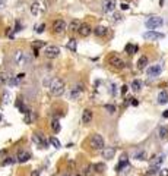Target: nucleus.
I'll return each instance as SVG.
<instances>
[{
  "mask_svg": "<svg viewBox=\"0 0 168 176\" xmlns=\"http://www.w3.org/2000/svg\"><path fill=\"white\" fill-rule=\"evenodd\" d=\"M48 88H50V92L53 95L59 97V95H62V94L65 92L66 85H65V81H63V79H60V78H53Z\"/></svg>",
  "mask_w": 168,
  "mask_h": 176,
  "instance_id": "1",
  "label": "nucleus"
},
{
  "mask_svg": "<svg viewBox=\"0 0 168 176\" xmlns=\"http://www.w3.org/2000/svg\"><path fill=\"white\" fill-rule=\"evenodd\" d=\"M108 65L113 68V69H123L124 66H126V63H124V60L120 57V56H117V54H111L110 57H108Z\"/></svg>",
  "mask_w": 168,
  "mask_h": 176,
  "instance_id": "2",
  "label": "nucleus"
},
{
  "mask_svg": "<svg viewBox=\"0 0 168 176\" xmlns=\"http://www.w3.org/2000/svg\"><path fill=\"white\" fill-rule=\"evenodd\" d=\"M145 25H146V28H149V31H153L155 28H159L164 25V19L159 16H151L149 19H146Z\"/></svg>",
  "mask_w": 168,
  "mask_h": 176,
  "instance_id": "3",
  "label": "nucleus"
},
{
  "mask_svg": "<svg viewBox=\"0 0 168 176\" xmlns=\"http://www.w3.org/2000/svg\"><path fill=\"white\" fill-rule=\"evenodd\" d=\"M91 147L94 148V150H104L105 148V141L104 138L98 135V134H95V135H92V138H91Z\"/></svg>",
  "mask_w": 168,
  "mask_h": 176,
  "instance_id": "4",
  "label": "nucleus"
},
{
  "mask_svg": "<svg viewBox=\"0 0 168 176\" xmlns=\"http://www.w3.org/2000/svg\"><path fill=\"white\" fill-rule=\"evenodd\" d=\"M28 60H29V57H28V54H26L25 52L19 50V52L15 53V62H16V65H19V66H25V65L28 63Z\"/></svg>",
  "mask_w": 168,
  "mask_h": 176,
  "instance_id": "5",
  "label": "nucleus"
},
{
  "mask_svg": "<svg viewBox=\"0 0 168 176\" xmlns=\"http://www.w3.org/2000/svg\"><path fill=\"white\" fill-rule=\"evenodd\" d=\"M44 54H45L48 59H56V57L60 54V47H57V46H48V47H45Z\"/></svg>",
  "mask_w": 168,
  "mask_h": 176,
  "instance_id": "6",
  "label": "nucleus"
},
{
  "mask_svg": "<svg viewBox=\"0 0 168 176\" xmlns=\"http://www.w3.org/2000/svg\"><path fill=\"white\" fill-rule=\"evenodd\" d=\"M32 141L34 142H37L40 147H44V148H47L48 144H50V141H47L45 138H44V135H41V134H38V132L32 135Z\"/></svg>",
  "mask_w": 168,
  "mask_h": 176,
  "instance_id": "7",
  "label": "nucleus"
},
{
  "mask_svg": "<svg viewBox=\"0 0 168 176\" xmlns=\"http://www.w3.org/2000/svg\"><path fill=\"white\" fill-rule=\"evenodd\" d=\"M66 28H67V25L63 19H57V21L53 24V30H54V33H57V34H62Z\"/></svg>",
  "mask_w": 168,
  "mask_h": 176,
  "instance_id": "8",
  "label": "nucleus"
},
{
  "mask_svg": "<svg viewBox=\"0 0 168 176\" xmlns=\"http://www.w3.org/2000/svg\"><path fill=\"white\" fill-rule=\"evenodd\" d=\"M114 9H116V0H104V3H102V10H104L105 13L113 12Z\"/></svg>",
  "mask_w": 168,
  "mask_h": 176,
  "instance_id": "9",
  "label": "nucleus"
},
{
  "mask_svg": "<svg viewBox=\"0 0 168 176\" xmlns=\"http://www.w3.org/2000/svg\"><path fill=\"white\" fill-rule=\"evenodd\" d=\"M92 31H94V30L91 28V25H89V24H82L78 33H79V35H81V37H88V35L91 34Z\"/></svg>",
  "mask_w": 168,
  "mask_h": 176,
  "instance_id": "10",
  "label": "nucleus"
},
{
  "mask_svg": "<svg viewBox=\"0 0 168 176\" xmlns=\"http://www.w3.org/2000/svg\"><path fill=\"white\" fill-rule=\"evenodd\" d=\"M82 91H84V84H78V85H75V88H73L72 92H70V98H72V100L78 98V97L82 94Z\"/></svg>",
  "mask_w": 168,
  "mask_h": 176,
  "instance_id": "11",
  "label": "nucleus"
},
{
  "mask_svg": "<svg viewBox=\"0 0 168 176\" xmlns=\"http://www.w3.org/2000/svg\"><path fill=\"white\" fill-rule=\"evenodd\" d=\"M143 38H146V40H159V38H164V34L155 33V31H146L143 34Z\"/></svg>",
  "mask_w": 168,
  "mask_h": 176,
  "instance_id": "12",
  "label": "nucleus"
},
{
  "mask_svg": "<svg viewBox=\"0 0 168 176\" xmlns=\"http://www.w3.org/2000/svg\"><path fill=\"white\" fill-rule=\"evenodd\" d=\"M114 154H116V148H114V147H107V148L102 150V157L107 158V160L113 158L114 157Z\"/></svg>",
  "mask_w": 168,
  "mask_h": 176,
  "instance_id": "13",
  "label": "nucleus"
},
{
  "mask_svg": "<svg viewBox=\"0 0 168 176\" xmlns=\"http://www.w3.org/2000/svg\"><path fill=\"white\" fill-rule=\"evenodd\" d=\"M81 25H82V22H79L78 19H73V21L67 25V30H69L70 33H76V31H79Z\"/></svg>",
  "mask_w": 168,
  "mask_h": 176,
  "instance_id": "14",
  "label": "nucleus"
},
{
  "mask_svg": "<svg viewBox=\"0 0 168 176\" xmlns=\"http://www.w3.org/2000/svg\"><path fill=\"white\" fill-rule=\"evenodd\" d=\"M161 70H162V66H161V65H153V66H151V68L148 69V75H149V76H158V75L161 73Z\"/></svg>",
  "mask_w": 168,
  "mask_h": 176,
  "instance_id": "15",
  "label": "nucleus"
},
{
  "mask_svg": "<svg viewBox=\"0 0 168 176\" xmlns=\"http://www.w3.org/2000/svg\"><path fill=\"white\" fill-rule=\"evenodd\" d=\"M164 158H165V156H164V154H158V156H155V157L152 158L151 166H155V167H159V166L162 164Z\"/></svg>",
  "mask_w": 168,
  "mask_h": 176,
  "instance_id": "16",
  "label": "nucleus"
},
{
  "mask_svg": "<svg viewBox=\"0 0 168 176\" xmlns=\"http://www.w3.org/2000/svg\"><path fill=\"white\" fill-rule=\"evenodd\" d=\"M29 158H31V154H29L28 151H21V153L18 154L16 161H19V163H25V161H28Z\"/></svg>",
  "mask_w": 168,
  "mask_h": 176,
  "instance_id": "17",
  "label": "nucleus"
},
{
  "mask_svg": "<svg viewBox=\"0 0 168 176\" xmlns=\"http://www.w3.org/2000/svg\"><path fill=\"white\" fill-rule=\"evenodd\" d=\"M92 121V112L89 109H85L84 113H82V122L84 123H91Z\"/></svg>",
  "mask_w": 168,
  "mask_h": 176,
  "instance_id": "18",
  "label": "nucleus"
},
{
  "mask_svg": "<svg viewBox=\"0 0 168 176\" xmlns=\"http://www.w3.org/2000/svg\"><path fill=\"white\" fill-rule=\"evenodd\" d=\"M108 33V30L105 28V27H102V25H98L95 30H94V34L97 35V37H105Z\"/></svg>",
  "mask_w": 168,
  "mask_h": 176,
  "instance_id": "19",
  "label": "nucleus"
},
{
  "mask_svg": "<svg viewBox=\"0 0 168 176\" xmlns=\"http://www.w3.org/2000/svg\"><path fill=\"white\" fill-rule=\"evenodd\" d=\"M158 137L161 140H167L168 138V126H159L158 129Z\"/></svg>",
  "mask_w": 168,
  "mask_h": 176,
  "instance_id": "20",
  "label": "nucleus"
},
{
  "mask_svg": "<svg viewBox=\"0 0 168 176\" xmlns=\"http://www.w3.org/2000/svg\"><path fill=\"white\" fill-rule=\"evenodd\" d=\"M9 78H10V73H7V72H0V87H3L4 84H7Z\"/></svg>",
  "mask_w": 168,
  "mask_h": 176,
  "instance_id": "21",
  "label": "nucleus"
},
{
  "mask_svg": "<svg viewBox=\"0 0 168 176\" xmlns=\"http://www.w3.org/2000/svg\"><path fill=\"white\" fill-rule=\"evenodd\" d=\"M158 103L159 104H165L168 103V94L165 91H161L159 94H158Z\"/></svg>",
  "mask_w": 168,
  "mask_h": 176,
  "instance_id": "22",
  "label": "nucleus"
},
{
  "mask_svg": "<svg viewBox=\"0 0 168 176\" xmlns=\"http://www.w3.org/2000/svg\"><path fill=\"white\" fill-rule=\"evenodd\" d=\"M127 164H129V160H127V157H126V156H123V157H121V160H120V163L117 164V167H116V170H117V172H121V169H123V167H126Z\"/></svg>",
  "mask_w": 168,
  "mask_h": 176,
  "instance_id": "23",
  "label": "nucleus"
},
{
  "mask_svg": "<svg viewBox=\"0 0 168 176\" xmlns=\"http://www.w3.org/2000/svg\"><path fill=\"white\" fill-rule=\"evenodd\" d=\"M148 65V57L146 56H140V59L137 60V68L139 69H145Z\"/></svg>",
  "mask_w": 168,
  "mask_h": 176,
  "instance_id": "24",
  "label": "nucleus"
},
{
  "mask_svg": "<svg viewBox=\"0 0 168 176\" xmlns=\"http://www.w3.org/2000/svg\"><path fill=\"white\" fill-rule=\"evenodd\" d=\"M66 47L70 52H76V40H75V38H70V40L67 41Z\"/></svg>",
  "mask_w": 168,
  "mask_h": 176,
  "instance_id": "25",
  "label": "nucleus"
},
{
  "mask_svg": "<svg viewBox=\"0 0 168 176\" xmlns=\"http://www.w3.org/2000/svg\"><path fill=\"white\" fill-rule=\"evenodd\" d=\"M140 88H142V81H140V79H133V82H132V89H133V91H140Z\"/></svg>",
  "mask_w": 168,
  "mask_h": 176,
  "instance_id": "26",
  "label": "nucleus"
},
{
  "mask_svg": "<svg viewBox=\"0 0 168 176\" xmlns=\"http://www.w3.org/2000/svg\"><path fill=\"white\" fill-rule=\"evenodd\" d=\"M137 50H139L137 46H133V44H127V46H126V52L129 53V54H134Z\"/></svg>",
  "mask_w": 168,
  "mask_h": 176,
  "instance_id": "27",
  "label": "nucleus"
},
{
  "mask_svg": "<svg viewBox=\"0 0 168 176\" xmlns=\"http://www.w3.org/2000/svg\"><path fill=\"white\" fill-rule=\"evenodd\" d=\"M50 144L51 145H53V147H54V148H60V147H62V144H60V141L57 140V138H56V137H51L50 140Z\"/></svg>",
  "mask_w": 168,
  "mask_h": 176,
  "instance_id": "28",
  "label": "nucleus"
},
{
  "mask_svg": "<svg viewBox=\"0 0 168 176\" xmlns=\"http://www.w3.org/2000/svg\"><path fill=\"white\" fill-rule=\"evenodd\" d=\"M51 129H53L54 132H59V131H60V122H59L57 119L51 121Z\"/></svg>",
  "mask_w": 168,
  "mask_h": 176,
  "instance_id": "29",
  "label": "nucleus"
},
{
  "mask_svg": "<svg viewBox=\"0 0 168 176\" xmlns=\"http://www.w3.org/2000/svg\"><path fill=\"white\" fill-rule=\"evenodd\" d=\"M95 166V172H98V173H102L104 170H105V164L104 163H97V164H94Z\"/></svg>",
  "mask_w": 168,
  "mask_h": 176,
  "instance_id": "30",
  "label": "nucleus"
},
{
  "mask_svg": "<svg viewBox=\"0 0 168 176\" xmlns=\"http://www.w3.org/2000/svg\"><path fill=\"white\" fill-rule=\"evenodd\" d=\"M35 119V115H32V112H29V113H26V116H25V123H31Z\"/></svg>",
  "mask_w": 168,
  "mask_h": 176,
  "instance_id": "31",
  "label": "nucleus"
},
{
  "mask_svg": "<svg viewBox=\"0 0 168 176\" xmlns=\"http://www.w3.org/2000/svg\"><path fill=\"white\" fill-rule=\"evenodd\" d=\"M134 158L136 160H146V153L145 151H139V153H136Z\"/></svg>",
  "mask_w": 168,
  "mask_h": 176,
  "instance_id": "32",
  "label": "nucleus"
},
{
  "mask_svg": "<svg viewBox=\"0 0 168 176\" xmlns=\"http://www.w3.org/2000/svg\"><path fill=\"white\" fill-rule=\"evenodd\" d=\"M94 172H95V166H88V167L85 169V175L86 176H91Z\"/></svg>",
  "mask_w": 168,
  "mask_h": 176,
  "instance_id": "33",
  "label": "nucleus"
},
{
  "mask_svg": "<svg viewBox=\"0 0 168 176\" xmlns=\"http://www.w3.org/2000/svg\"><path fill=\"white\" fill-rule=\"evenodd\" d=\"M15 161H16V160H15L13 157H6L4 160H3V166H7V164H13Z\"/></svg>",
  "mask_w": 168,
  "mask_h": 176,
  "instance_id": "34",
  "label": "nucleus"
},
{
  "mask_svg": "<svg viewBox=\"0 0 168 176\" xmlns=\"http://www.w3.org/2000/svg\"><path fill=\"white\" fill-rule=\"evenodd\" d=\"M104 109H105L108 113H114V112H116V106H113V104H105Z\"/></svg>",
  "mask_w": 168,
  "mask_h": 176,
  "instance_id": "35",
  "label": "nucleus"
},
{
  "mask_svg": "<svg viewBox=\"0 0 168 176\" xmlns=\"http://www.w3.org/2000/svg\"><path fill=\"white\" fill-rule=\"evenodd\" d=\"M38 6H40L38 1H35L32 6H31V12H32V15H37V13H38Z\"/></svg>",
  "mask_w": 168,
  "mask_h": 176,
  "instance_id": "36",
  "label": "nucleus"
},
{
  "mask_svg": "<svg viewBox=\"0 0 168 176\" xmlns=\"http://www.w3.org/2000/svg\"><path fill=\"white\" fill-rule=\"evenodd\" d=\"M158 170H159V167H155V166H151V167H149V170H148V175H149V176H151V175H155V173H156Z\"/></svg>",
  "mask_w": 168,
  "mask_h": 176,
  "instance_id": "37",
  "label": "nucleus"
},
{
  "mask_svg": "<svg viewBox=\"0 0 168 176\" xmlns=\"http://www.w3.org/2000/svg\"><path fill=\"white\" fill-rule=\"evenodd\" d=\"M44 30H45V24H41V25H38L37 33H38V34H41V33H44Z\"/></svg>",
  "mask_w": 168,
  "mask_h": 176,
  "instance_id": "38",
  "label": "nucleus"
},
{
  "mask_svg": "<svg viewBox=\"0 0 168 176\" xmlns=\"http://www.w3.org/2000/svg\"><path fill=\"white\" fill-rule=\"evenodd\" d=\"M25 78V73H18L16 75V81H18V84H21V81Z\"/></svg>",
  "mask_w": 168,
  "mask_h": 176,
  "instance_id": "39",
  "label": "nucleus"
},
{
  "mask_svg": "<svg viewBox=\"0 0 168 176\" xmlns=\"http://www.w3.org/2000/svg\"><path fill=\"white\" fill-rule=\"evenodd\" d=\"M110 92H111V94H116V92H117V89H116V84H111V85H110Z\"/></svg>",
  "mask_w": 168,
  "mask_h": 176,
  "instance_id": "40",
  "label": "nucleus"
},
{
  "mask_svg": "<svg viewBox=\"0 0 168 176\" xmlns=\"http://www.w3.org/2000/svg\"><path fill=\"white\" fill-rule=\"evenodd\" d=\"M7 98H9V92L6 91V92L3 94V104H6V103H7Z\"/></svg>",
  "mask_w": 168,
  "mask_h": 176,
  "instance_id": "41",
  "label": "nucleus"
},
{
  "mask_svg": "<svg viewBox=\"0 0 168 176\" xmlns=\"http://www.w3.org/2000/svg\"><path fill=\"white\" fill-rule=\"evenodd\" d=\"M159 176H168V169H161L159 170Z\"/></svg>",
  "mask_w": 168,
  "mask_h": 176,
  "instance_id": "42",
  "label": "nucleus"
},
{
  "mask_svg": "<svg viewBox=\"0 0 168 176\" xmlns=\"http://www.w3.org/2000/svg\"><path fill=\"white\" fill-rule=\"evenodd\" d=\"M121 9H123V10H127V9H129V4H127V3H121Z\"/></svg>",
  "mask_w": 168,
  "mask_h": 176,
  "instance_id": "43",
  "label": "nucleus"
},
{
  "mask_svg": "<svg viewBox=\"0 0 168 176\" xmlns=\"http://www.w3.org/2000/svg\"><path fill=\"white\" fill-rule=\"evenodd\" d=\"M127 85H123V87H121V94H126V92H127Z\"/></svg>",
  "mask_w": 168,
  "mask_h": 176,
  "instance_id": "44",
  "label": "nucleus"
},
{
  "mask_svg": "<svg viewBox=\"0 0 168 176\" xmlns=\"http://www.w3.org/2000/svg\"><path fill=\"white\" fill-rule=\"evenodd\" d=\"M40 173H41V170H34L31 173V176H40Z\"/></svg>",
  "mask_w": 168,
  "mask_h": 176,
  "instance_id": "45",
  "label": "nucleus"
},
{
  "mask_svg": "<svg viewBox=\"0 0 168 176\" xmlns=\"http://www.w3.org/2000/svg\"><path fill=\"white\" fill-rule=\"evenodd\" d=\"M21 28H22V25L19 24V21H16V30L15 31H21Z\"/></svg>",
  "mask_w": 168,
  "mask_h": 176,
  "instance_id": "46",
  "label": "nucleus"
},
{
  "mask_svg": "<svg viewBox=\"0 0 168 176\" xmlns=\"http://www.w3.org/2000/svg\"><path fill=\"white\" fill-rule=\"evenodd\" d=\"M130 103H132V106H137V104H139V101H137L136 98H132V101H130Z\"/></svg>",
  "mask_w": 168,
  "mask_h": 176,
  "instance_id": "47",
  "label": "nucleus"
},
{
  "mask_svg": "<svg viewBox=\"0 0 168 176\" xmlns=\"http://www.w3.org/2000/svg\"><path fill=\"white\" fill-rule=\"evenodd\" d=\"M120 19H121L120 15H114V21H120Z\"/></svg>",
  "mask_w": 168,
  "mask_h": 176,
  "instance_id": "48",
  "label": "nucleus"
},
{
  "mask_svg": "<svg viewBox=\"0 0 168 176\" xmlns=\"http://www.w3.org/2000/svg\"><path fill=\"white\" fill-rule=\"evenodd\" d=\"M162 116H164V118H168V110H165V112L162 113Z\"/></svg>",
  "mask_w": 168,
  "mask_h": 176,
  "instance_id": "49",
  "label": "nucleus"
},
{
  "mask_svg": "<svg viewBox=\"0 0 168 176\" xmlns=\"http://www.w3.org/2000/svg\"><path fill=\"white\" fill-rule=\"evenodd\" d=\"M3 6H4V0H0V9H1Z\"/></svg>",
  "mask_w": 168,
  "mask_h": 176,
  "instance_id": "50",
  "label": "nucleus"
},
{
  "mask_svg": "<svg viewBox=\"0 0 168 176\" xmlns=\"http://www.w3.org/2000/svg\"><path fill=\"white\" fill-rule=\"evenodd\" d=\"M63 176H69V175H63Z\"/></svg>",
  "mask_w": 168,
  "mask_h": 176,
  "instance_id": "51",
  "label": "nucleus"
},
{
  "mask_svg": "<svg viewBox=\"0 0 168 176\" xmlns=\"http://www.w3.org/2000/svg\"><path fill=\"white\" fill-rule=\"evenodd\" d=\"M76 176H81V175H76Z\"/></svg>",
  "mask_w": 168,
  "mask_h": 176,
  "instance_id": "52",
  "label": "nucleus"
}]
</instances>
